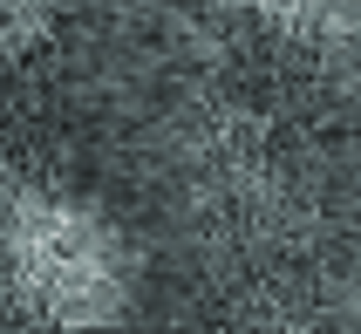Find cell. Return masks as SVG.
Instances as JSON below:
<instances>
[{
    "instance_id": "cell-1",
    "label": "cell",
    "mask_w": 361,
    "mask_h": 334,
    "mask_svg": "<svg viewBox=\"0 0 361 334\" xmlns=\"http://www.w3.org/2000/svg\"><path fill=\"white\" fill-rule=\"evenodd\" d=\"M0 280L20 321L48 334H109L137 307V239L116 212L61 184H7L0 205Z\"/></svg>"
},
{
    "instance_id": "cell-2",
    "label": "cell",
    "mask_w": 361,
    "mask_h": 334,
    "mask_svg": "<svg viewBox=\"0 0 361 334\" xmlns=\"http://www.w3.org/2000/svg\"><path fill=\"white\" fill-rule=\"evenodd\" d=\"M293 41H361V0H204Z\"/></svg>"
}]
</instances>
